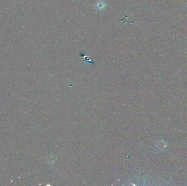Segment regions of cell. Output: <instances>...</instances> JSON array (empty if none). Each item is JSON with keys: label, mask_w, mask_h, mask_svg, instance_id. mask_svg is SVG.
Returning a JSON list of instances; mask_svg holds the SVG:
<instances>
[{"label": "cell", "mask_w": 187, "mask_h": 186, "mask_svg": "<svg viewBox=\"0 0 187 186\" xmlns=\"http://www.w3.org/2000/svg\"><path fill=\"white\" fill-rule=\"evenodd\" d=\"M107 6V3L103 0H98L94 5V8L98 11H103Z\"/></svg>", "instance_id": "1"}, {"label": "cell", "mask_w": 187, "mask_h": 186, "mask_svg": "<svg viewBox=\"0 0 187 186\" xmlns=\"http://www.w3.org/2000/svg\"><path fill=\"white\" fill-rule=\"evenodd\" d=\"M80 55L82 57V58H83V59H84V60H85V61L87 62L90 63L92 64H94V63L93 62V61L90 59L89 56H88V55H87L84 54H83V53H80Z\"/></svg>", "instance_id": "2"}]
</instances>
